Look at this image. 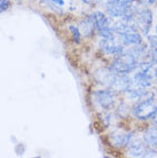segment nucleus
Returning a JSON list of instances; mask_svg holds the SVG:
<instances>
[{"label":"nucleus","mask_w":157,"mask_h":158,"mask_svg":"<svg viewBox=\"0 0 157 158\" xmlns=\"http://www.w3.org/2000/svg\"><path fill=\"white\" fill-rule=\"evenodd\" d=\"M156 112L157 98H155L154 95L141 100L133 109V115L135 116V118L140 120H148L150 118H154Z\"/></svg>","instance_id":"nucleus-2"},{"label":"nucleus","mask_w":157,"mask_h":158,"mask_svg":"<svg viewBox=\"0 0 157 158\" xmlns=\"http://www.w3.org/2000/svg\"><path fill=\"white\" fill-rule=\"evenodd\" d=\"M146 143L149 147H157V127H150L143 134Z\"/></svg>","instance_id":"nucleus-14"},{"label":"nucleus","mask_w":157,"mask_h":158,"mask_svg":"<svg viewBox=\"0 0 157 158\" xmlns=\"http://www.w3.org/2000/svg\"><path fill=\"white\" fill-rule=\"evenodd\" d=\"M140 2H143V4H149V5H151V4H154L156 0H139Z\"/></svg>","instance_id":"nucleus-20"},{"label":"nucleus","mask_w":157,"mask_h":158,"mask_svg":"<svg viewBox=\"0 0 157 158\" xmlns=\"http://www.w3.org/2000/svg\"><path fill=\"white\" fill-rule=\"evenodd\" d=\"M69 29H70V31L72 32L75 40L77 41V43H79V41H80V37H82V33H80V31H79V29L77 28V27H74V25H70V28Z\"/></svg>","instance_id":"nucleus-16"},{"label":"nucleus","mask_w":157,"mask_h":158,"mask_svg":"<svg viewBox=\"0 0 157 158\" xmlns=\"http://www.w3.org/2000/svg\"><path fill=\"white\" fill-rule=\"evenodd\" d=\"M78 29L79 31H80V33H82V36L84 37L92 36V33L95 30V24L93 22V20H92V17L88 16V17H85L83 21H80Z\"/></svg>","instance_id":"nucleus-13"},{"label":"nucleus","mask_w":157,"mask_h":158,"mask_svg":"<svg viewBox=\"0 0 157 158\" xmlns=\"http://www.w3.org/2000/svg\"><path fill=\"white\" fill-rule=\"evenodd\" d=\"M154 122H155V124H157V112H156V115L154 116Z\"/></svg>","instance_id":"nucleus-22"},{"label":"nucleus","mask_w":157,"mask_h":158,"mask_svg":"<svg viewBox=\"0 0 157 158\" xmlns=\"http://www.w3.org/2000/svg\"><path fill=\"white\" fill-rule=\"evenodd\" d=\"M100 46L102 51L107 54H112V55H119L124 51V41L121 35L114 33L109 38H102Z\"/></svg>","instance_id":"nucleus-4"},{"label":"nucleus","mask_w":157,"mask_h":158,"mask_svg":"<svg viewBox=\"0 0 157 158\" xmlns=\"http://www.w3.org/2000/svg\"><path fill=\"white\" fill-rule=\"evenodd\" d=\"M154 79L157 80V65H155V68H154Z\"/></svg>","instance_id":"nucleus-21"},{"label":"nucleus","mask_w":157,"mask_h":158,"mask_svg":"<svg viewBox=\"0 0 157 158\" xmlns=\"http://www.w3.org/2000/svg\"><path fill=\"white\" fill-rule=\"evenodd\" d=\"M132 83L138 85V86L143 87V88H148V87H150L151 84H153V77L150 75H148L147 72L137 71L135 75L133 76Z\"/></svg>","instance_id":"nucleus-11"},{"label":"nucleus","mask_w":157,"mask_h":158,"mask_svg":"<svg viewBox=\"0 0 157 158\" xmlns=\"http://www.w3.org/2000/svg\"><path fill=\"white\" fill-rule=\"evenodd\" d=\"M85 4H88V5H95L98 4V2H100L101 0H83Z\"/></svg>","instance_id":"nucleus-19"},{"label":"nucleus","mask_w":157,"mask_h":158,"mask_svg":"<svg viewBox=\"0 0 157 158\" xmlns=\"http://www.w3.org/2000/svg\"><path fill=\"white\" fill-rule=\"evenodd\" d=\"M146 61L150 62L154 65H157V47L150 46L149 48H147V52L145 54Z\"/></svg>","instance_id":"nucleus-15"},{"label":"nucleus","mask_w":157,"mask_h":158,"mask_svg":"<svg viewBox=\"0 0 157 158\" xmlns=\"http://www.w3.org/2000/svg\"><path fill=\"white\" fill-rule=\"evenodd\" d=\"M147 39L149 41L150 46L157 47V33L156 35H147Z\"/></svg>","instance_id":"nucleus-17"},{"label":"nucleus","mask_w":157,"mask_h":158,"mask_svg":"<svg viewBox=\"0 0 157 158\" xmlns=\"http://www.w3.org/2000/svg\"><path fill=\"white\" fill-rule=\"evenodd\" d=\"M131 134L130 133H127L125 131H122V130H117L115 131L114 133H111L110 135V140H111V142L114 144L115 147H125L129 144L131 140Z\"/></svg>","instance_id":"nucleus-10"},{"label":"nucleus","mask_w":157,"mask_h":158,"mask_svg":"<svg viewBox=\"0 0 157 158\" xmlns=\"http://www.w3.org/2000/svg\"><path fill=\"white\" fill-rule=\"evenodd\" d=\"M95 101L104 110L112 109L116 103V92L112 89H101L94 93Z\"/></svg>","instance_id":"nucleus-7"},{"label":"nucleus","mask_w":157,"mask_h":158,"mask_svg":"<svg viewBox=\"0 0 157 158\" xmlns=\"http://www.w3.org/2000/svg\"><path fill=\"white\" fill-rule=\"evenodd\" d=\"M11 6V2L9 0H0V13L7 10L8 8Z\"/></svg>","instance_id":"nucleus-18"},{"label":"nucleus","mask_w":157,"mask_h":158,"mask_svg":"<svg viewBox=\"0 0 157 158\" xmlns=\"http://www.w3.org/2000/svg\"><path fill=\"white\" fill-rule=\"evenodd\" d=\"M121 36L123 38L124 45L126 46H134V45H139L142 43V37L138 30H130Z\"/></svg>","instance_id":"nucleus-12"},{"label":"nucleus","mask_w":157,"mask_h":158,"mask_svg":"<svg viewBox=\"0 0 157 158\" xmlns=\"http://www.w3.org/2000/svg\"><path fill=\"white\" fill-rule=\"evenodd\" d=\"M91 17H92V20L95 24V29L98 30L99 35L102 38H109L115 33L114 30H112L111 21L103 13L94 12L91 15Z\"/></svg>","instance_id":"nucleus-3"},{"label":"nucleus","mask_w":157,"mask_h":158,"mask_svg":"<svg viewBox=\"0 0 157 158\" xmlns=\"http://www.w3.org/2000/svg\"><path fill=\"white\" fill-rule=\"evenodd\" d=\"M74 0H43V4L47 8L57 13H66L72 7Z\"/></svg>","instance_id":"nucleus-9"},{"label":"nucleus","mask_w":157,"mask_h":158,"mask_svg":"<svg viewBox=\"0 0 157 158\" xmlns=\"http://www.w3.org/2000/svg\"><path fill=\"white\" fill-rule=\"evenodd\" d=\"M16 1H21V0H16Z\"/></svg>","instance_id":"nucleus-24"},{"label":"nucleus","mask_w":157,"mask_h":158,"mask_svg":"<svg viewBox=\"0 0 157 158\" xmlns=\"http://www.w3.org/2000/svg\"><path fill=\"white\" fill-rule=\"evenodd\" d=\"M129 155L132 157H147L148 144L146 143L145 139L131 138L129 142Z\"/></svg>","instance_id":"nucleus-8"},{"label":"nucleus","mask_w":157,"mask_h":158,"mask_svg":"<svg viewBox=\"0 0 157 158\" xmlns=\"http://www.w3.org/2000/svg\"><path fill=\"white\" fill-rule=\"evenodd\" d=\"M156 33H157V25H156Z\"/></svg>","instance_id":"nucleus-23"},{"label":"nucleus","mask_w":157,"mask_h":158,"mask_svg":"<svg viewBox=\"0 0 157 158\" xmlns=\"http://www.w3.org/2000/svg\"><path fill=\"white\" fill-rule=\"evenodd\" d=\"M132 2L133 1H127V0H107L106 1L107 13L111 17H118V19H121L129 10V8L131 7Z\"/></svg>","instance_id":"nucleus-5"},{"label":"nucleus","mask_w":157,"mask_h":158,"mask_svg":"<svg viewBox=\"0 0 157 158\" xmlns=\"http://www.w3.org/2000/svg\"><path fill=\"white\" fill-rule=\"evenodd\" d=\"M134 22H135V27L138 30L143 33V35H148L153 25V13L150 9H141L138 10L137 15L134 17Z\"/></svg>","instance_id":"nucleus-6"},{"label":"nucleus","mask_w":157,"mask_h":158,"mask_svg":"<svg viewBox=\"0 0 157 158\" xmlns=\"http://www.w3.org/2000/svg\"><path fill=\"white\" fill-rule=\"evenodd\" d=\"M138 62L139 61H138L135 56L124 49L117 56V59L112 62V64H111V67L109 69H111L116 73H130V72L135 70Z\"/></svg>","instance_id":"nucleus-1"}]
</instances>
